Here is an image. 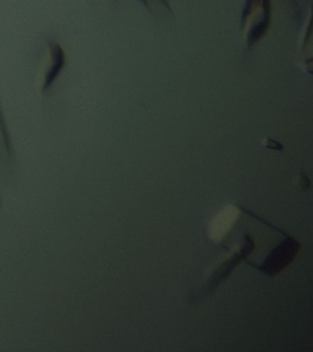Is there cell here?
I'll return each mask as SVG.
<instances>
[{"instance_id": "6da1fadb", "label": "cell", "mask_w": 313, "mask_h": 352, "mask_svg": "<svg viewBox=\"0 0 313 352\" xmlns=\"http://www.w3.org/2000/svg\"><path fill=\"white\" fill-rule=\"evenodd\" d=\"M52 52H54V65L49 72L48 76H47L45 87H48L54 80L56 78L58 74H59L60 69L62 68L63 63H65V54H63L62 50L60 49L59 45L55 44L54 48H52Z\"/></svg>"}]
</instances>
